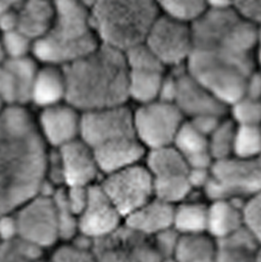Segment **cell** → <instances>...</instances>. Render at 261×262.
<instances>
[{
  "label": "cell",
  "mask_w": 261,
  "mask_h": 262,
  "mask_svg": "<svg viewBox=\"0 0 261 262\" xmlns=\"http://www.w3.org/2000/svg\"><path fill=\"white\" fill-rule=\"evenodd\" d=\"M37 262H52L50 259H49V257L48 258H45V257H42L41 259H39Z\"/></svg>",
  "instance_id": "obj_50"
},
{
  "label": "cell",
  "mask_w": 261,
  "mask_h": 262,
  "mask_svg": "<svg viewBox=\"0 0 261 262\" xmlns=\"http://www.w3.org/2000/svg\"><path fill=\"white\" fill-rule=\"evenodd\" d=\"M245 227L261 244V192L245 202Z\"/></svg>",
  "instance_id": "obj_37"
},
{
  "label": "cell",
  "mask_w": 261,
  "mask_h": 262,
  "mask_svg": "<svg viewBox=\"0 0 261 262\" xmlns=\"http://www.w3.org/2000/svg\"><path fill=\"white\" fill-rule=\"evenodd\" d=\"M18 4H19V1L14 8L4 13L2 16H0V32L2 34L9 33V32H13V31L17 30V27H18V14H17Z\"/></svg>",
  "instance_id": "obj_44"
},
{
  "label": "cell",
  "mask_w": 261,
  "mask_h": 262,
  "mask_svg": "<svg viewBox=\"0 0 261 262\" xmlns=\"http://www.w3.org/2000/svg\"><path fill=\"white\" fill-rule=\"evenodd\" d=\"M17 31L34 42L48 32L55 16V2L31 0L18 4Z\"/></svg>",
  "instance_id": "obj_21"
},
{
  "label": "cell",
  "mask_w": 261,
  "mask_h": 262,
  "mask_svg": "<svg viewBox=\"0 0 261 262\" xmlns=\"http://www.w3.org/2000/svg\"><path fill=\"white\" fill-rule=\"evenodd\" d=\"M225 117L216 116V115H205V116H201V117L192 118L187 121L190 122V125L194 129L202 133L203 136H205L208 139V137L213 133L214 130L218 127V125Z\"/></svg>",
  "instance_id": "obj_41"
},
{
  "label": "cell",
  "mask_w": 261,
  "mask_h": 262,
  "mask_svg": "<svg viewBox=\"0 0 261 262\" xmlns=\"http://www.w3.org/2000/svg\"><path fill=\"white\" fill-rule=\"evenodd\" d=\"M208 203L192 199L174 206L173 229L181 236L207 233Z\"/></svg>",
  "instance_id": "obj_24"
},
{
  "label": "cell",
  "mask_w": 261,
  "mask_h": 262,
  "mask_svg": "<svg viewBox=\"0 0 261 262\" xmlns=\"http://www.w3.org/2000/svg\"><path fill=\"white\" fill-rule=\"evenodd\" d=\"M176 90L173 104L186 120L205 115L225 117L228 107L203 84L191 77L185 67L173 69Z\"/></svg>",
  "instance_id": "obj_13"
},
{
  "label": "cell",
  "mask_w": 261,
  "mask_h": 262,
  "mask_svg": "<svg viewBox=\"0 0 261 262\" xmlns=\"http://www.w3.org/2000/svg\"><path fill=\"white\" fill-rule=\"evenodd\" d=\"M7 58H24L33 56L34 41L19 31L2 34Z\"/></svg>",
  "instance_id": "obj_36"
},
{
  "label": "cell",
  "mask_w": 261,
  "mask_h": 262,
  "mask_svg": "<svg viewBox=\"0 0 261 262\" xmlns=\"http://www.w3.org/2000/svg\"><path fill=\"white\" fill-rule=\"evenodd\" d=\"M64 188L57 189L52 194L59 228L60 243L71 242L79 236V217L67 203Z\"/></svg>",
  "instance_id": "obj_31"
},
{
  "label": "cell",
  "mask_w": 261,
  "mask_h": 262,
  "mask_svg": "<svg viewBox=\"0 0 261 262\" xmlns=\"http://www.w3.org/2000/svg\"><path fill=\"white\" fill-rule=\"evenodd\" d=\"M6 58L7 56H6L4 45H3V36H2V33L0 32V63H2Z\"/></svg>",
  "instance_id": "obj_47"
},
{
  "label": "cell",
  "mask_w": 261,
  "mask_h": 262,
  "mask_svg": "<svg viewBox=\"0 0 261 262\" xmlns=\"http://www.w3.org/2000/svg\"><path fill=\"white\" fill-rule=\"evenodd\" d=\"M216 253L217 242L207 233L180 235L173 258L177 262H215Z\"/></svg>",
  "instance_id": "obj_26"
},
{
  "label": "cell",
  "mask_w": 261,
  "mask_h": 262,
  "mask_svg": "<svg viewBox=\"0 0 261 262\" xmlns=\"http://www.w3.org/2000/svg\"><path fill=\"white\" fill-rule=\"evenodd\" d=\"M80 140L94 151L104 176L139 164L145 156L127 105L82 113Z\"/></svg>",
  "instance_id": "obj_4"
},
{
  "label": "cell",
  "mask_w": 261,
  "mask_h": 262,
  "mask_svg": "<svg viewBox=\"0 0 261 262\" xmlns=\"http://www.w3.org/2000/svg\"><path fill=\"white\" fill-rule=\"evenodd\" d=\"M4 108H5V106L3 105V103H2V102H1V100H0V113L3 111V109H4Z\"/></svg>",
  "instance_id": "obj_51"
},
{
  "label": "cell",
  "mask_w": 261,
  "mask_h": 262,
  "mask_svg": "<svg viewBox=\"0 0 261 262\" xmlns=\"http://www.w3.org/2000/svg\"><path fill=\"white\" fill-rule=\"evenodd\" d=\"M65 187H85L95 184L101 173L94 151L80 139L60 148Z\"/></svg>",
  "instance_id": "obj_17"
},
{
  "label": "cell",
  "mask_w": 261,
  "mask_h": 262,
  "mask_svg": "<svg viewBox=\"0 0 261 262\" xmlns=\"http://www.w3.org/2000/svg\"><path fill=\"white\" fill-rule=\"evenodd\" d=\"M38 68L34 56L0 63V100L5 107H25L31 102Z\"/></svg>",
  "instance_id": "obj_14"
},
{
  "label": "cell",
  "mask_w": 261,
  "mask_h": 262,
  "mask_svg": "<svg viewBox=\"0 0 261 262\" xmlns=\"http://www.w3.org/2000/svg\"><path fill=\"white\" fill-rule=\"evenodd\" d=\"M228 113L236 126H261V100L242 96L228 107Z\"/></svg>",
  "instance_id": "obj_33"
},
{
  "label": "cell",
  "mask_w": 261,
  "mask_h": 262,
  "mask_svg": "<svg viewBox=\"0 0 261 262\" xmlns=\"http://www.w3.org/2000/svg\"><path fill=\"white\" fill-rule=\"evenodd\" d=\"M144 45L165 68L185 67L191 50V27L160 15L151 26Z\"/></svg>",
  "instance_id": "obj_11"
},
{
  "label": "cell",
  "mask_w": 261,
  "mask_h": 262,
  "mask_svg": "<svg viewBox=\"0 0 261 262\" xmlns=\"http://www.w3.org/2000/svg\"><path fill=\"white\" fill-rule=\"evenodd\" d=\"M260 130H261V127H260Z\"/></svg>",
  "instance_id": "obj_53"
},
{
  "label": "cell",
  "mask_w": 261,
  "mask_h": 262,
  "mask_svg": "<svg viewBox=\"0 0 261 262\" xmlns=\"http://www.w3.org/2000/svg\"><path fill=\"white\" fill-rule=\"evenodd\" d=\"M174 206L154 198L124 219V225L148 238L173 228Z\"/></svg>",
  "instance_id": "obj_18"
},
{
  "label": "cell",
  "mask_w": 261,
  "mask_h": 262,
  "mask_svg": "<svg viewBox=\"0 0 261 262\" xmlns=\"http://www.w3.org/2000/svg\"><path fill=\"white\" fill-rule=\"evenodd\" d=\"M243 96L261 100V74L257 70L253 72L249 77Z\"/></svg>",
  "instance_id": "obj_43"
},
{
  "label": "cell",
  "mask_w": 261,
  "mask_h": 262,
  "mask_svg": "<svg viewBox=\"0 0 261 262\" xmlns=\"http://www.w3.org/2000/svg\"><path fill=\"white\" fill-rule=\"evenodd\" d=\"M185 117L173 103L156 100L133 111L136 136L147 150L173 145Z\"/></svg>",
  "instance_id": "obj_9"
},
{
  "label": "cell",
  "mask_w": 261,
  "mask_h": 262,
  "mask_svg": "<svg viewBox=\"0 0 261 262\" xmlns=\"http://www.w3.org/2000/svg\"><path fill=\"white\" fill-rule=\"evenodd\" d=\"M48 152L31 112L4 108L0 113V215L14 213L40 193Z\"/></svg>",
  "instance_id": "obj_2"
},
{
  "label": "cell",
  "mask_w": 261,
  "mask_h": 262,
  "mask_svg": "<svg viewBox=\"0 0 261 262\" xmlns=\"http://www.w3.org/2000/svg\"><path fill=\"white\" fill-rule=\"evenodd\" d=\"M245 202L215 200L208 203L207 234L216 241L227 238L245 227Z\"/></svg>",
  "instance_id": "obj_19"
},
{
  "label": "cell",
  "mask_w": 261,
  "mask_h": 262,
  "mask_svg": "<svg viewBox=\"0 0 261 262\" xmlns=\"http://www.w3.org/2000/svg\"><path fill=\"white\" fill-rule=\"evenodd\" d=\"M63 71L66 102L79 112L124 106L130 99L125 54L115 49L100 45Z\"/></svg>",
  "instance_id": "obj_3"
},
{
  "label": "cell",
  "mask_w": 261,
  "mask_h": 262,
  "mask_svg": "<svg viewBox=\"0 0 261 262\" xmlns=\"http://www.w3.org/2000/svg\"><path fill=\"white\" fill-rule=\"evenodd\" d=\"M144 166L153 180L184 177L190 172L186 160L173 145L148 150Z\"/></svg>",
  "instance_id": "obj_23"
},
{
  "label": "cell",
  "mask_w": 261,
  "mask_h": 262,
  "mask_svg": "<svg viewBox=\"0 0 261 262\" xmlns=\"http://www.w3.org/2000/svg\"><path fill=\"white\" fill-rule=\"evenodd\" d=\"M192 45L186 71L229 107L242 97L246 83L256 71L257 29L235 10L207 11L191 26Z\"/></svg>",
  "instance_id": "obj_1"
},
{
  "label": "cell",
  "mask_w": 261,
  "mask_h": 262,
  "mask_svg": "<svg viewBox=\"0 0 261 262\" xmlns=\"http://www.w3.org/2000/svg\"><path fill=\"white\" fill-rule=\"evenodd\" d=\"M159 11L168 18L180 24L191 27L207 11V2L180 0L157 3Z\"/></svg>",
  "instance_id": "obj_28"
},
{
  "label": "cell",
  "mask_w": 261,
  "mask_h": 262,
  "mask_svg": "<svg viewBox=\"0 0 261 262\" xmlns=\"http://www.w3.org/2000/svg\"><path fill=\"white\" fill-rule=\"evenodd\" d=\"M81 115L67 102L41 109L36 124L46 144L60 148L80 139Z\"/></svg>",
  "instance_id": "obj_16"
},
{
  "label": "cell",
  "mask_w": 261,
  "mask_h": 262,
  "mask_svg": "<svg viewBox=\"0 0 261 262\" xmlns=\"http://www.w3.org/2000/svg\"><path fill=\"white\" fill-rule=\"evenodd\" d=\"M17 238L18 231L14 213L0 215V242L6 243Z\"/></svg>",
  "instance_id": "obj_42"
},
{
  "label": "cell",
  "mask_w": 261,
  "mask_h": 262,
  "mask_svg": "<svg viewBox=\"0 0 261 262\" xmlns=\"http://www.w3.org/2000/svg\"><path fill=\"white\" fill-rule=\"evenodd\" d=\"M97 262H161L153 238L123 225L105 238L93 243Z\"/></svg>",
  "instance_id": "obj_12"
},
{
  "label": "cell",
  "mask_w": 261,
  "mask_h": 262,
  "mask_svg": "<svg viewBox=\"0 0 261 262\" xmlns=\"http://www.w3.org/2000/svg\"><path fill=\"white\" fill-rule=\"evenodd\" d=\"M255 64H256V70L261 74V28L257 29L256 48H255Z\"/></svg>",
  "instance_id": "obj_45"
},
{
  "label": "cell",
  "mask_w": 261,
  "mask_h": 262,
  "mask_svg": "<svg viewBox=\"0 0 261 262\" xmlns=\"http://www.w3.org/2000/svg\"><path fill=\"white\" fill-rule=\"evenodd\" d=\"M18 1H0V16L14 8Z\"/></svg>",
  "instance_id": "obj_46"
},
{
  "label": "cell",
  "mask_w": 261,
  "mask_h": 262,
  "mask_svg": "<svg viewBox=\"0 0 261 262\" xmlns=\"http://www.w3.org/2000/svg\"><path fill=\"white\" fill-rule=\"evenodd\" d=\"M173 146L184 157L190 169H211L213 166V159L208 149V139L187 120L180 128Z\"/></svg>",
  "instance_id": "obj_22"
},
{
  "label": "cell",
  "mask_w": 261,
  "mask_h": 262,
  "mask_svg": "<svg viewBox=\"0 0 261 262\" xmlns=\"http://www.w3.org/2000/svg\"><path fill=\"white\" fill-rule=\"evenodd\" d=\"M260 192L261 156H232L214 163L211 178L203 194L208 202L222 199L247 202Z\"/></svg>",
  "instance_id": "obj_7"
},
{
  "label": "cell",
  "mask_w": 261,
  "mask_h": 262,
  "mask_svg": "<svg viewBox=\"0 0 261 262\" xmlns=\"http://www.w3.org/2000/svg\"><path fill=\"white\" fill-rule=\"evenodd\" d=\"M124 54L129 70L166 71V68L144 43L137 48H132Z\"/></svg>",
  "instance_id": "obj_35"
},
{
  "label": "cell",
  "mask_w": 261,
  "mask_h": 262,
  "mask_svg": "<svg viewBox=\"0 0 261 262\" xmlns=\"http://www.w3.org/2000/svg\"><path fill=\"white\" fill-rule=\"evenodd\" d=\"M179 238L180 235L173 228L166 230L153 238L155 248L162 259L173 257L178 245Z\"/></svg>",
  "instance_id": "obj_38"
},
{
  "label": "cell",
  "mask_w": 261,
  "mask_h": 262,
  "mask_svg": "<svg viewBox=\"0 0 261 262\" xmlns=\"http://www.w3.org/2000/svg\"><path fill=\"white\" fill-rule=\"evenodd\" d=\"M253 262H261V244H259L258 248L255 250Z\"/></svg>",
  "instance_id": "obj_48"
},
{
  "label": "cell",
  "mask_w": 261,
  "mask_h": 262,
  "mask_svg": "<svg viewBox=\"0 0 261 262\" xmlns=\"http://www.w3.org/2000/svg\"><path fill=\"white\" fill-rule=\"evenodd\" d=\"M261 126H236L233 156L254 158L261 156Z\"/></svg>",
  "instance_id": "obj_32"
},
{
  "label": "cell",
  "mask_w": 261,
  "mask_h": 262,
  "mask_svg": "<svg viewBox=\"0 0 261 262\" xmlns=\"http://www.w3.org/2000/svg\"><path fill=\"white\" fill-rule=\"evenodd\" d=\"M66 79L62 67H39L33 85L31 103L41 109L66 102Z\"/></svg>",
  "instance_id": "obj_20"
},
{
  "label": "cell",
  "mask_w": 261,
  "mask_h": 262,
  "mask_svg": "<svg viewBox=\"0 0 261 262\" xmlns=\"http://www.w3.org/2000/svg\"><path fill=\"white\" fill-rule=\"evenodd\" d=\"M234 8L246 22L261 28V0L234 2Z\"/></svg>",
  "instance_id": "obj_39"
},
{
  "label": "cell",
  "mask_w": 261,
  "mask_h": 262,
  "mask_svg": "<svg viewBox=\"0 0 261 262\" xmlns=\"http://www.w3.org/2000/svg\"><path fill=\"white\" fill-rule=\"evenodd\" d=\"M93 241L79 235L71 242L59 243L49 256L52 262H97Z\"/></svg>",
  "instance_id": "obj_29"
},
{
  "label": "cell",
  "mask_w": 261,
  "mask_h": 262,
  "mask_svg": "<svg viewBox=\"0 0 261 262\" xmlns=\"http://www.w3.org/2000/svg\"><path fill=\"white\" fill-rule=\"evenodd\" d=\"M89 5L99 43L122 53L143 45L160 15L157 2L146 0H101Z\"/></svg>",
  "instance_id": "obj_6"
},
{
  "label": "cell",
  "mask_w": 261,
  "mask_h": 262,
  "mask_svg": "<svg viewBox=\"0 0 261 262\" xmlns=\"http://www.w3.org/2000/svg\"><path fill=\"white\" fill-rule=\"evenodd\" d=\"M90 187H65L64 193L72 210L79 217L83 212L89 200Z\"/></svg>",
  "instance_id": "obj_40"
},
{
  "label": "cell",
  "mask_w": 261,
  "mask_h": 262,
  "mask_svg": "<svg viewBox=\"0 0 261 262\" xmlns=\"http://www.w3.org/2000/svg\"><path fill=\"white\" fill-rule=\"evenodd\" d=\"M0 244H1V242H0Z\"/></svg>",
  "instance_id": "obj_52"
},
{
  "label": "cell",
  "mask_w": 261,
  "mask_h": 262,
  "mask_svg": "<svg viewBox=\"0 0 261 262\" xmlns=\"http://www.w3.org/2000/svg\"><path fill=\"white\" fill-rule=\"evenodd\" d=\"M123 223V217L99 184L91 186L88 203L79 216V235L95 242L114 233Z\"/></svg>",
  "instance_id": "obj_15"
},
{
  "label": "cell",
  "mask_w": 261,
  "mask_h": 262,
  "mask_svg": "<svg viewBox=\"0 0 261 262\" xmlns=\"http://www.w3.org/2000/svg\"><path fill=\"white\" fill-rule=\"evenodd\" d=\"M98 184L123 219L155 198L153 177L140 163L105 175Z\"/></svg>",
  "instance_id": "obj_10"
},
{
  "label": "cell",
  "mask_w": 261,
  "mask_h": 262,
  "mask_svg": "<svg viewBox=\"0 0 261 262\" xmlns=\"http://www.w3.org/2000/svg\"><path fill=\"white\" fill-rule=\"evenodd\" d=\"M236 125L225 117L208 137V149L214 163L233 156Z\"/></svg>",
  "instance_id": "obj_30"
},
{
  "label": "cell",
  "mask_w": 261,
  "mask_h": 262,
  "mask_svg": "<svg viewBox=\"0 0 261 262\" xmlns=\"http://www.w3.org/2000/svg\"><path fill=\"white\" fill-rule=\"evenodd\" d=\"M18 239L36 250L54 249L60 243L59 228L52 195L39 193L15 212Z\"/></svg>",
  "instance_id": "obj_8"
},
{
  "label": "cell",
  "mask_w": 261,
  "mask_h": 262,
  "mask_svg": "<svg viewBox=\"0 0 261 262\" xmlns=\"http://www.w3.org/2000/svg\"><path fill=\"white\" fill-rule=\"evenodd\" d=\"M217 253L215 262H253L259 243L244 227L227 238L216 241Z\"/></svg>",
  "instance_id": "obj_25"
},
{
  "label": "cell",
  "mask_w": 261,
  "mask_h": 262,
  "mask_svg": "<svg viewBox=\"0 0 261 262\" xmlns=\"http://www.w3.org/2000/svg\"><path fill=\"white\" fill-rule=\"evenodd\" d=\"M99 46L91 21L90 5L80 1H58L50 29L34 42L33 56L45 65L63 68Z\"/></svg>",
  "instance_id": "obj_5"
},
{
  "label": "cell",
  "mask_w": 261,
  "mask_h": 262,
  "mask_svg": "<svg viewBox=\"0 0 261 262\" xmlns=\"http://www.w3.org/2000/svg\"><path fill=\"white\" fill-rule=\"evenodd\" d=\"M42 257V251L18 238L0 244V262H37Z\"/></svg>",
  "instance_id": "obj_34"
},
{
  "label": "cell",
  "mask_w": 261,
  "mask_h": 262,
  "mask_svg": "<svg viewBox=\"0 0 261 262\" xmlns=\"http://www.w3.org/2000/svg\"><path fill=\"white\" fill-rule=\"evenodd\" d=\"M161 262H177L173 257H169V258H164V259H162Z\"/></svg>",
  "instance_id": "obj_49"
},
{
  "label": "cell",
  "mask_w": 261,
  "mask_h": 262,
  "mask_svg": "<svg viewBox=\"0 0 261 262\" xmlns=\"http://www.w3.org/2000/svg\"><path fill=\"white\" fill-rule=\"evenodd\" d=\"M165 74L160 70H129L130 99L139 105L158 100Z\"/></svg>",
  "instance_id": "obj_27"
}]
</instances>
